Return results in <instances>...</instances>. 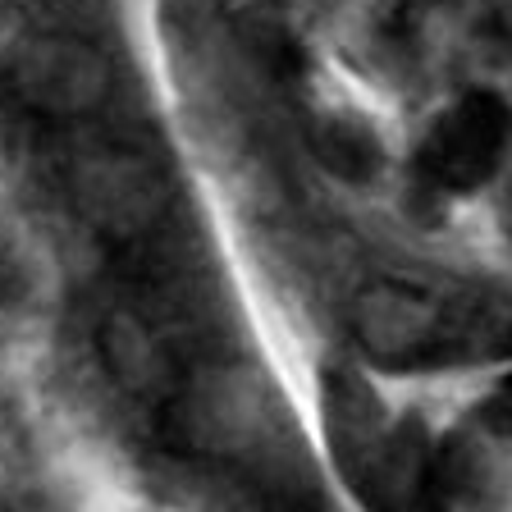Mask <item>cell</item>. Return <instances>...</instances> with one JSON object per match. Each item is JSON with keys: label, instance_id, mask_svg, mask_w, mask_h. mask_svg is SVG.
I'll return each instance as SVG.
<instances>
[{"label": "cell", "instance_id": "2", "mask_svg": "<svg viewBox=\"0 0 512 512\" xmlns=\"http://www.w3.org/2000/svg\"><path fill=\"white\" fill-rule=\"evenodd\" d=\"M14 92L46 119H87L106 106L110 64L78 37H32L14 55Z\"/></svg>", "mask_w": 512, "mask_h": 512}, {"label": "cell", "instance_id": "1", "mask_svg": "<svg viewBox=\"0 0 512 512\" xmlns=\"http://www.w3.org/2000/svg\"><path fill=\"white\" fill-rule=\"evenodd\" d=\"M0 512H115L51 412L37 366L32 284L0 229Z\"/></svg>", "mask_w": 512, "mask_h": 512}, {"label": "cell", "instance_id": "3", "mask_svg": "<svg viewBox=\"0 0 512 512\" xmlns=\"http://www.w3.org/2000/svg\"><path fill=\"white\" fill-rule=\"evenodd\" d=\"M0 5H5V0H0Z\"/></svg>", "mask_w": 512, "mask_h": 512}]
</instances>
